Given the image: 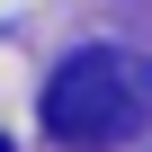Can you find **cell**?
I'll return each mask as SVG.
<instances>
[{
    "instance_id": "6da1fadb",
    "label": "cell",
    "mask_w": 152,
    "mask_h": 152,
    "mask_svg": "<svg viewBox=\"0 0 152 152\" xmlns=\"http://www.w3.org/2000/svg\"><path fill=\"white\" fill-rule=\"evenodd\" d=\"M134 125H152V63L125 45H81L45 81V134L72 152H107Z\"/></svg>"
},
{
    "instance_id": "7a4b0ae2",
    "label": "cell",
    "mask_w": 152,
    "mask_h": 152,
    "mask_svg": "<svg viewBox=\"0 0 152 152\" xmlns=\"http://www.w3.org/2000/svg\"><path fill=\"white\" fill-rule=\"evenodd\" d=\"M0 152H9V143H0Z\"/></svg>"
}]
</instances>
